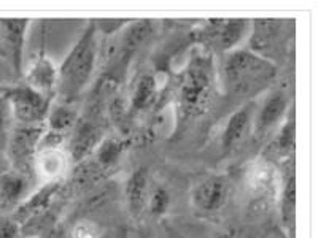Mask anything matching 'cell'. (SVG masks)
<instances>
[{
    "label": "cell",
    "instance_id": "obj_1",
    "mask_svg": "<svg viewBox=\"0 0 318 238\" xmlns=\"http://www.w3.org/2000/svg\"><path fill=\"white\" fill-rule=\"evenodd\" d=\"M277 64H272L248 48H236L221 54L216 81L228 97L253 99L270 88L277 78Z\"/></svg>",
    "mask_w": 318,
    "mask_h": 238
},
{
    "label": "cell",
    "instance_id": "obj_2",
    "mask_svg": "<svg viewBox=\"0 0 318 238\" xmlns=\"http://www.w3.org/2000/svg\"><path fill=\"white\" fill-rule=\"evenodd\" d=\"M97 59L99 30L91 21L58 67L56 97L59 102L75 103L80 99L94 78Z\"/></svg>",
    "mask_w": 318,
    "mask_h": 238
},
{
    "label": "cell",
    "instance_id": "obj_3",
    "mask_svg": "<svg viewBox=\"0 0 318 238\" xmlns=\"http://www.w3.org/2000/svg\"><path fill=\"white\" fill-rule=\"evenodd\" d=\"M216 86V69L208 52H196L190 57L178 83V103L188 114L204 111L210 103Z\"/></svg>",
    "mask_w": 318,
    "mask_h": 238
},
{
    "label": "cell",
    "instance_id": "obj_4",
    "mask_svg": "<svg viewBox=\"0 0 318 238\" xmlns=\"http://www.w3.org/2000/svg\"><path fill=\"white\" fill-rule=\"evenodd\" d=\"M43 134H45V126L13 124L7 145V162L10 170L29 178L34 175L35 159Z\"/></svg>",
    "mask_w": 318,
    "mask_h": 238
},
{
    "label": "cell",
    "instance_id": "obj_5",
    "mask_svg": "<svg viewBox=\"0 0 318 238\" xmlns=\"http://www.w3.org/2000/svg\"><path fill=\"white\" fill-rule=\"evenodd\" d=\"M4 97L8 102L13 123L19 126H45L53 99L32 89L26 83L8 89Z\"/></svg>",
    "mask_w": 318,
    "mask_h": 238
},
{
    "label": "cell",
    "instance_id": "obj_6",
    "mask_svg": "<svg viewBox=\"0 0 318 238\" xmlns=\"http://www.w3.org/2000/svg\"><path fill=\"white\" fill-rule=\"evenodd\" d=\"M285 19H255L250 24L248 49L276 64L287 51V27Z\"/></svg>",
    "mask_w": 318,
    "mask_h": 238
},
{
    "label": "cell",
    "instance_id": "obj_7",
    "mask_svg": "<svg viewBox=\"0 0 318 238\" xmlns=\"http://www.w3.org/2000/svg\"><path fill=\"white\" fill-rule=\"evenodd\" d=\"M250 24L248 19H210L197 34V40L207 51L226 54L248 37Z\"/></svg>",
    "mask_w": 318,
    "mask_h": 238
},
{
    "label": "cell",
    "instance_id": "obj_8",
    "mask_svg": "<svg viewBox=\"0 0 318 238\" xmlns=\"http://www.w3.org/2000/svg\"><path fill=\"white\" fill-rule=\"evenodd\" d=\"M290 103L291 99L285 91H270L259 103H256L251 134L262 137L279 129L285 121V117H287L288 111L291 110L293 105Z\"/></svg>",
    "mask_w": 318,
    "mask_h": 238
},
{
    "label": "cell",
    "instance_id": "obj_9",
    "mask_svg": "<svg viewBox=\"0 0 318 238\" xmlns=\"http://www.w3.org/2000/svg\"><path fill=\"white\" fill-rule=\"evenodd\" d=\"M29 19H2L0 21V54L7 59L16 75L23 73L24 49L27 40Z\"/></svg>",
    "mask_w": 318,
    "mask_h": 238
},
{
    "label": "cell",
    "instance_id": "obj_10",
    "mask_svg": "<svg viewBox=\"0 0 318 238\" xmlns=\"http://www.w3.org/2000/svg\"><path fill=\"white\" fill-rule=\"evenodd\" d=\"M229 196V185L223 175H208L197 181L191 191V203L197 211L216 213Z\"/></svg>",
    "mask_w": 318,
    "mask_h": 238
},
{
    "label": "cell",
    "instance_id": "obj_11",
    "mask_svg": "<svg viewBox=\"0 0 318 238\" xmlns=\"http://www.w3.org/2000/svg\"><path fill=\"white\" fill-rule=\"evenodd\" d=\"M105 138L104 127L97 124L94 119H78L69 138V156L70 159L78 164L94 154L97 146Z\"/></svg>",
    "mask_w": 318,
    "mask_h": 238
},
{
    "label": "cell",
    "instance_id": "obj_12",
    "mask_svg": "<svg viewBox=\"0 0 318 238\" xmlns=\"http://www.w3.org/2000/svg\"><path fill=\"white\" fill-rule=\"evenodd\" d=\"M153 29L155 24L150 19L129 21L118 35V40L112 45V54L116 57V62L129 61L130 56L151 38Z\"/></svg>",
    "mask_w": 318,
    "mask_h": 238
},
{
    "label": "cell",
    "instance_id": "obj_13",
    "mask_svg": "<svg viewBox=\"0 0 318 238\" xmlns=\"http://www.w3.org/2000/svg\"><path fill=\"white\" fill-rule=\"evenodd\" d=\"M24 83L48 99H54L58 88V66L47 54H38L30 64Z\"/></svg>",
    "mask_w": 318,
    "mask_h": 238
},
{
    "label": "cell",
    "instance_id": "obj_14",
    "mask_svg": "<svg viewBox=\"0 0 318 238\" xmlns=\"http://www.w3.org/2000/svg\"><path fill=\"white\" fill-rule=\"evenodd\" d=\"M255 108L256 102L250 100L228 117L221 135V146L224 148V151L234 149L244 142L248 134H251V131H253Z\"/></svg>",
    "mask_w": 318,
    "mask_h": 238
},
{
    "label": "cell",
    "instance_id": "obj_15",
    "mask_svg": "<svg viewBox=\"0 0 318 238\" xmlns=\"http://www.w3.org/2000/svg\"><path fill=\"white\" fill-rule=\"evenodd\" d=\"M150 175L148 168L139 167L137 170L132 171L126 181L124 188V196H126V205L129 214L134 219H139L142 214L147 210L148 203V194H150Z\"/></svg>",
    "mask_w": 318,
    "mask_h": 238
},
{
    "label": "cell",
    "instance_id": "obj_16",
    "mask_svg": "<svg viewBox=\"0 0 318 238\" xmlns=\"http://www.w3.org/2000/svg\"><path fill=\"white\" fill-rule=\"evenodd\" d=\"M80 114L76 110L75 103H67V102H53L48 111L47 123L48 129L47 131L58 134L61 137H67L72 131L75 124L78 123Z\"/></svg>",
    "mask_w": 318,
    "mask_h": 238
},
{
    "label": "cell",
    "instance_id": "obj_17",
    "mask_svg": "<svg viewBox=\"0 0 318 238\" xmlns=\"http://www.w3.org/2000/svg\"><path fill=\"white\" fill-rule=\"evenodd\" d=\"M29 188V176L7 170L0 175V202L5 207H19Z\"/></svg>",
    "mask_w": 318,
    "mask_h": 238
},
{
    "label": "cell",
    "instance_id": "obj_18",
    "mask_svg": "<svg viewBox=\"0 0 318 238\" xmlns=\"http://www.w3.org/2000/svg\"><path fill=\"white\" fill-rule=\"evenodd\" d=\"M159 92L158 77L153 72H145L137 80L130 95V111H144L155 103Z\"/></svg>",
    "mask_w": 318,
    "mask_h": 238
},
{
    "label": "cell",
    "instance_id": "obj_19",
    "mask_svg": "<svg viewBox=\"0 0 318 238\" xmlns=\"http://www.w3.org/2000/svg\"><path fill=\"white\" fill-rule=\"evenodd\" d=\"M280 219L287 230V238H294L296 230V176L291 175L287 178L280 194Z\"/></svg>",
    "mask_w": 318,
    "mask_h": 238
},
{
    "label": "cell",
    "instance_id": "obj_20",
    "mask_svg": "<svg viewBox=\"0 0 318 238\" xmlns=\"http://www.w3.org/2000/svg\"><path fill=\"white\" fill-rule=\"evenodd\" d=\"M296 143V121H294V108L288 111L285 121L279 127V132L272 142V151L274 154L279 157H288V154H293Z\"/></svg>",
    "mask_w": 318,
    "mask_h": 238
},
{
    "label": "cell",
    "instance_id": "obj_21",
    "mask_svg": "<svg viewBox=\"0 0 318 238\" xmlns=\"http://www.w3.org/2000/svg\"><path fill=\"white\" fill-rule=\"evenodd\" d=\"M129 146L127 140H118V138H104L101 145L94 151V156L97 164L104 168H110L118 164L119 157L123 156L126 148Z\"/></svg>",
    "mask_w": 318,
    "mask_h": 238
},
{
    "label": "cell",
    "instance_id": "obj_22",
    "mask_svg": "<svg viewBox=\"0 0 318 238\" xmlns=\"http://www.w3.org/2000/svg\"><path fill=\"white\" fill-rule=\"evenodd\" d=\"M35 168L41 171L43 176L58 181V176L65 168V157L59 149H43L38 151L35 159Z\"/></svg>",
    "mask_w": 318,
    "mask_h": 238
},
{
    "label": "cell",
    "instance_id": "obj_23",
    "mask_svg": "<svg viewBox=\"0 0 318 238\" xmlns=\"http://www.w3.org/2000/svg\"><path fill=\"white\" fill-rule=\"evenodd\" d=\"M13 117L10 113V106L8 102L4 95H0V175L8 168V162H7V145H8V138L10 132L13 129Z\"/></svg>",
    "mask_w": 318,
    "mask_h": 238
},
{
    "label": "cell",
    "instance_id": "obj_24",
    "mask_svg": "<svg viewBox=\"0 0 318 238\" xmlns=\"http://www.w3.org/2000/svg\"><path fill=\"white\" fill-rule=\"evenodd\" d=\"M170 207V194L162 185H155L150 186V194H148V203L147 210L150 211L151 216L155 218H161L167 213Z\"/></svg>",
    "mask_w": 318,
    "mask_h": 238
},
{
    "label": "cell",
    "instance_id": "obj_25",
    "mask_svg": "<svg viewBox=\"0 0 318 238\" xmlns=\"http://www.w3.org/2000/svg\"><path fill=\"white\" fill-rule=\"evenodd\" d=\"M73 238H102V232L99 230L97 224L91 221H80L73 227Z\"/></svg>",
    "mask_w": 318,
    "mask_h": 238
},
{
    "label": "cell",
    "instance_id": "obj_26",
    "mask_svg": "<svg viewBox=\"0 0 318 238\" xmlns=\"http://www.w3.org/2000/svg\"><path fill=\"white\" fill-rule=\"evenodd\" d=\"M19 233V224L13 216H0V238H16Z\"/></svg>",
    "mask_w": 318,
    "mask_h": 238
},
{
    "label": "cell",
    "instance_id": "obj_27",
    "mask_svg": "<svg viewBox=\"0 0 318 238\" xmlns=\"http://www.w3.org/2000/svg\"><path fill=\"white\" fill-rule=\"evenodd\" d=\"M102 238H105V236H102Z\"/></svg>",
    "mask_w": 318,
    "mask_h": 238
}]
</instances>
